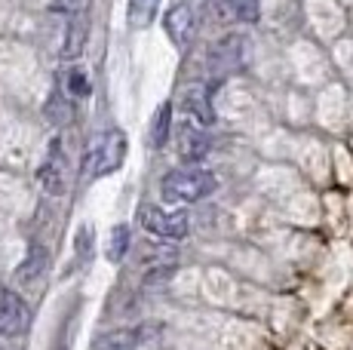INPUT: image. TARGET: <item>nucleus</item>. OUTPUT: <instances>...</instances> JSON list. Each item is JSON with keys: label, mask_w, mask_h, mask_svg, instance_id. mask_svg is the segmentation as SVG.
Listing matches in <instances>:
<instances>
[{"label": "nucleus", "mask_w": 353, "mask_h": 350, "mask_svg": "<svg viewBox=\"0 0 353 350\" xmlns=\"http://www.w3.org/2000/svg\"><path fill=\"white\" fill-rule=\"evenodd\" d=\"M219 187V178L212 172L200 169V166H179V169L166 172L160 181V197L166 203H196V200L209 197Z\"/></svg>", "instance_id": "1"}, {"label": "nucleus", "mask_w": 353, "mask_h": 350, "mask_svg": "<svg viewBox=\"0 0 353 350\" xmlns=\"http://www.w3.org/2000/svg\"><path fill=\"white\" fill-rule=\"evenodd\" d=\"M126 147H129L126 136L120 130L105 132V136L90 147V154H86L83 172L90 175V178H101V175L117 172L120 166H123V160H126Z\"/></svg>", "instance_id": "2"}, {"label": "nucleus", "mask_w": 353, "mask_h": 350, "mask_svg": "<svg viewBox=\"0 0 353 350\" xmlns=\"http://www.w3.org/2000/svg\"><path fill=\"white\" fill-rule=\"evenodd\" d=\"M139 221L148 234H154V237H160V240H172V243L185 240L188 231H191L188 212H169V209H160V206H154V203L139 206Z\"/></svg>", "instance_id": "3"}, {"label": "nucleus", "mask_w": 353, "mask_h": 350, "mask_svg": "<svg viewBox=\"0 0 353 350\" xmlns=\"http://www.w3.org/2000/svg\"><path fill=\"white\" fill-rule=\"evenodd\" d=\"M28 322H31V313L25 298L19 292H12V289H3L0 292V335L19 338V335H25Z\"/></svg>", "instance_id": "4"}, {"label": "nucleus", "mask_w": 353, "mask_h": 350, "mask_svg": "<svg viewBox=\"0 0 353 350\" xmlns=\"http://www.w3.org/2000/svg\"><path fill=\"white\" fill-rule=\"evenodd\" d=\"M40 185H43L46 194H52V197H59V194H65V166H62V145L59 141H52L50 145V157H46V163L40 166Z\"/></svg>", "instance_id": "5"}, {"label": "nucleus", "mask_w": 353, "mask_h": 350, "mask_svg": "<svg viewBox=\"0 0 353 350\" xmlns=\"http://www.w3.org/2000/svg\"><path fill=\"white\" fill-rule=\"evenodd\" d=\"M185 114H188V120H191V123L203 126V130H206V126L215 120L212 102H209V92L203 90V86H191V90L185 92Z\"/></svg>", "instance_id": "6"}, {"label": "nucleus", "mask_w": 353, "mask_h": 350, "mask_svg": "<svg viewBox=\"0 0 353 350\" xmlns=\"http://www.w3.org/2000/svg\"><path fill=\"white\" fill-rule=\"evenodd\" d=\"M240 59H243V37H228L221 43H215L209 62H212L215 74H230V71H236Z\"/></svg>", "instance_id": "7"}, {"label": "nucleus", "mask_w": 353, "mask_h": 350, "mask_svg": "<svg viewBox=\"0 0 353 350\" xmlns=\"http://www.w3.org/2000/svg\"><path fill=\"white\" fill-rule=\"evenodd\" d=\"M163 25H166L169 37H172V43H185L188 37H191V28H194V10L188 3H175L172 10L166 12V19H163Z\"/></svg>", "instance_id": "8"}, {"label": "nucleus", "mask_w": 353, "mask_h": 350, "mask_svg": "<svg viewBox=\"0 0 353 350\" xmlns=\"http://www.w3.org/2000/svg\"><path fill=\"white\" fill-rule=\"evenodd\" d=\"M46 265H50V252H46L43 246H31L28 258H25L22 265H19V271H16V282L19 286H34V282L43 277Z\"/></svg>", "instance_id": "9"}, {"label": "nucleus", "mask_w": 353, "mask_h": 350, "mask_svg": "<svg viewBox=\"0 0 353 350\" xmlns=\"http://www.w3.org/2000/svg\"><path fill=\"white\" fill-rule=\"evenodd\" d=\"M86 43V16H68V31H65V59H77Z\"/></svg>", "instance_id": "10"}, {"label": "nucleus", "mask_w": 353, "mask_h": 350, "mask_svg": "<svg viewBox=\"0 0 353 350\" xmlns=\"http://www.w3.org/2000/svg\"><path fill=\"white\" fill-rule=\"evenodd\" d=\"M206 145L209 141H206V136H203V126L185 120V130H181V154H185L188 160H196V157H203Z\"/></svg>", "instance_id": "11"}, {"label": "nucleus", "mask_w": 353, "mask_h": 350, "mask_svg": "<svg viewBox=\"0 0 353 350\" xmlns=\"http://www.w3.org/2000/svg\"><path fill=\"white\" fill-rule=\"evenodd\" d=\"M169 132H172V105H160L157 114H154V123H151V145L163 147L169 141Z\"/></svg>", "instance_id": "12"}, {"label": "nucleus", "mask_w": 353, "mask_h": 350, "mask_svg": "<svg viewBox=\"0 0 353 350\" xmlns=\"http://www.w3.org/2000/svg\"><path fill=\"white\" fill-rule=\"evenodd\" d=\"M160 0H129V25L132 28H148L157 16Z\"/></svg>", "instance_id": "13"}, {"label": "nucleus", "mask_w": 353, "mask_h": 350, "mask_svg": "<svg viewBox=\"0 0 353 350\" xmlns=\"http://www.w3.org/2000/svg\"><path fill=\"white\" fill-rule=\"evenodd\" d=\"M139 344V335L132 329H117V332H108L105 338H99L96 350H135Z\"/></svg>", "instance_id": "14"}, {"label": "nucleus", "mask_w": 353, "mask_h": 350, "mask_svg": "<svg viewBox=\"0 0 353 350\" xmlns=\"http://www.w3.org/2000/svg\"><path fill=\"white\" fill-rule=\"evenodd\" d=\"M129 252V227L126 225H117L111 231V240H108V261L111 265H117V261H123Z\"/></svg>", "instance_id": "15"}, {"label": "nucleus", "mask_w": 353, "mask_h": 350, "mask_svg": "<svg viewBox=\"0 0 353 350\" xmlns=\"http://www.w3.org/2000/svg\"><path fill=\"white\" fill-rule=\"evenodd\" d=\"M65 83H68V92H71L74 99H86L92 92V86H90V77H86L80 68H71L65 74Z\"/></svg>", "instance_id": "16"}, {"label": "nucleus", "mask_w": 353, "mask_h": 350, "mask_svg": "<svg viewBox=\"0 0 353 350\" xmlns=\"http://www.w3.org/2000/svg\"><path fill=\"white\" fill-rule=\"evenodd\" d=\"M228 3L240 22H255L258 19V0H228Z\"/></svg>", "instance_id": "17"}, {"label": "nucleus", "mask_w": 353, "mask_h": 350, "mask_svg": "<svg viewBox=\"0 0 353 350\" xmlns=\"http://www.w3.org/2000/svg\"><path fill=\"white\" fill-rule=\"evenodd\" d=\"M92 6V0H59V10L65 16H86Z\"/></svg>", "instance_id": "18"}, {"label": "nucleus", "mask_w": 353, "mask_h": 350, "mask_svg": "<svg viewBox=\"0 0 353 350\" xmlns=\"http://www.w3.org/2000/svg\"><path fill=\"white\" fill-rule=\"evenodd\" d=\"M0 350H3V347H0Z\"/></svg>", "instance_id": "19"}]
</instances>
